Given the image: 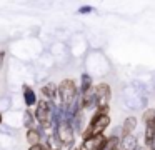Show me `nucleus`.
<instances>
[{
    "mask_svg": "<svg viewBox=\"0 0 155 150\" xmlns=\"http://www.w3.org/2000/svg\"><path fill=\"white\" fill-rule=\"evenodd\" d=\"M135 128H137V118L135 117H127L122 123V137L134 135Z\"/></svg>",
    "mask_w": 155,
    "mask_h": 150,
    "instance_id": "nucleus-7",
    "label": "nucleus"
},
{
    "mask_svg": "<svg viewBox=\"0 0 155 150\" xmlns=\"http://www.w3.org/2000/svg\"><path fill=\"white\" fill-rule=\"evenodd\" d=\"M55 135L57 138L62 142V145L67 147V148H74V143H75V130L74 127L70 125L68 122H60L57 127H55Z\"/></svg>",
    "mask_w": 155,
    "mask_h": 150,
    "instance_id": "nucleus-4",
    "label": "nucleus"
},
{
    "mask_svg": "<svg viewBox=\"0 0 155 150\" xmlns=\"http://www.w3.org/2000/svg\"><path fill=\"white\" fill-rule=\"evenodd\" d=\"M92 88H94V80H92V77L88 73H84L80 78V93L78 95H84V93L90 92Z\"/></svg>",
    "mask_w": 155,
    "mask_h": 150,
    "instance_id": "nucleus-12",
    "label": "nucleus"
},
{
    "mask_svg": "<svg viewBox=\"0 0 155 150\" xmlns=\"http://www.w3.org/2000/svg\"><path fill=\"white\" fill-rule=\"evenodd\" d=\"M108 125H110V115H108V113L94 112V117L90 118V123H88V127L84 130L82 137H84V138H88V137L104 135V132L107 130Z\"/></svg>",
    "mask_w": 155,
    "mask_h": 150,
    "instance_id": "nucleus-1",
    "label": "nucleus"
},
{
    "mask_svg": "<svg viewBox=\"0 0 155 150\" xmlns=\"http://www.w3.org/2000/svg\"><path fill=\"white\" fill-rule=\"evenodd\" d=\"M90 12V8H88V7H85V8H80V13H88Z\"/></svg>",
    "mask_w": 155,
    "mask_h": 150,
    "instance_id": "nucleus-15",
    "label": "nucleus"
},
{
    "mask_svg": "<svg viewBox=\"0 0 155 150\" xmlns=\"http://www.w3.org/2000/svg\"><path fill=\"white\" fill-rule=\"evenodd\" d=\"M0 123H2V113H0Z\"/></svg>",
    "mask_w": 155,
    "mask_h": 150,
    "instance_id": "nucleus-17",
    "label": "nucleus"
},
{
    "mask_svg": "<svg viewBox=\"0 0 155 150\" xmlns=\"http://www.w3.org/2000/svg\"><path fill=\"white\" fill-rule=\"evenodd\" d=\"M45 150H62L64 148V145H62V142L57 138V135L55 133H52V135H48L47 138H45Z\"/></svg>",
    "mask_w": 155,
    "mask_h": 150,
    "instance_id": "nucleus-10",
    "label": "nucleus"
},
{
    "mask_svg": "<svg viewBox=\"0 0 155 150\" xmlns=\"http://www.w3.org/2000/svg\"><path fill=\"white\" fill-rule=\"evenodd\" d=\"M137 148H138V142H137V138H135V135L122 137L118 150H137Z\"/></svg>",
    "mask_w": 155,
    "mask_h": 150,
    "instance_id": "nucleus-9",
    "label": "nucleus"
},
{
    "mask_svg": "<svg viewBox=\"0 0 155 150\" xmlns=\"http://www.w3.org/2000/svg\"><path fill=\"white\" fill-rule=\"evenodd\" d=\"M24 125L28 128H35V125H37V120H35L34 117V112H30V110H25L24 112Z\"/></svg>",
    "mask_w": 155,
    "mask_h": 150,
    "instance_id": "nucleus-13",
    "label": "nucleus"
},
{
    "mask_svg": "<svg viewBox=\"0 0 155 150\" xmlns=\"http://www.w3.org/2000/svg\"><path fill=\"white\" fill-rule=\"evenodd\" d=\"M25 138H27L28 145H40L42 143V132L35 127V128H28L27 133H25Z\"/></svg>",
    "mask_w": 155,
    "mask_h": 150,
    "instance_id": "nucleus-8",
    "label": "nucleus"
},
{
    "mask_svg": "<svg viewBox=\"0 0 155 150\" xmlns=\"http://www.w3.org/2000/svg\"><path fill=\"white\" fill-rule=\"evenodd\" d=\"M24 102L27 107L37 105V95L32 90V87H28V85H24Z\"/></svg>",
    "mask_w": 155,
    "mask_h": 150,
    "instance_id": "nucleus-11",
    "label": "nucleus"
},
{
    "mask_svg": "<svg viewBox=\"0 0 155 150\" xmlns=\"http://www.w3.org/2000/svg\"><path fill=\"white\" fill-rule=\"evenodd\" d=\"M72 150H82V148H80V145H77V147H74Z\"/></svg>",
    "mask_w": 155,
    "mask_h": 150,
    "instance_id": "nucleus-16",
    "label": "nucleus"
},
{
    "mask_svg": "<svg viewBox=\"0 0 155 150\" xmlns=\"http://www.w3.org/2000/svg\"><path fill=\"white\" fill-rule=\"evenodd\" d=\"M143 123H145V148L150 150L155 143V108H147L143 112Z\"/></svg>",
    "mask_w": 155,
    "mask_h": 150,
    "instance_id": "nucleus-3",
    "label": "nucleus"
},
{
    "mask_svg": "<svg viewBox=\"0 0 155 150\" xmlns=\"http://www.w3.org/2000/svg\"><path fill=\"white\" fill-rule=\"evenodd\" d=\"M28 150H45V147L40 143V145H32V147H28Z\"/></svg>",
    "mask_w": 155,
    "mask_h": 150,
    "instance_id": "nucleus-14",
    "label": "nucleus"
},
{
    "mask_svg": "<svg viewBox=\"0 0 155 150\" xmlns=\"http://www.w3.org/2000/svg\"><path fill=\"white\" fill-rule=\"evenodd\" d=\"M107 137L105 135H97V137H88V138H84L80 148L82 150H102Z\"/></svg>",
    "mask_w": 155,
    "mask_h": 150,
    "instance_id": "nucleus-6",
    "label": "nucleus"
},
{
    "mask_svg": "<svg viewBox=\"0 0 155 150\" xmlns=\"http://www.w3.org/2000/svg\"><path fill=\"white\" fill-rule=\"evenodd\" d=\"M94 92H95V97H97V107L108 105L110 97H112V88H110L108 83L102 82V83H98V85H95Z\"/></svg>",
    "mask_w": 155,
    "mask_h": 150,
    "instance_id": "nucleus-5",
    "label": "nucleus"
},
{
    "mask_svg": "<svg viewBox=\"0 0 155 150\" xmlns=\"http://www.w3.org/2000/svg\"><path fill=\"white\" fill-rule=\"evenodd\" d=\"M57 92H58V103L62 107H70L78 98L77 85H75V82L72 78L62 80L60 85L57 87Z\"/></svg>",
    "mask_w": 155,
    "mask_h": 150,
    "instance_id": "nucleus-2",
    "label": "nucleus"
}]
</instances>
